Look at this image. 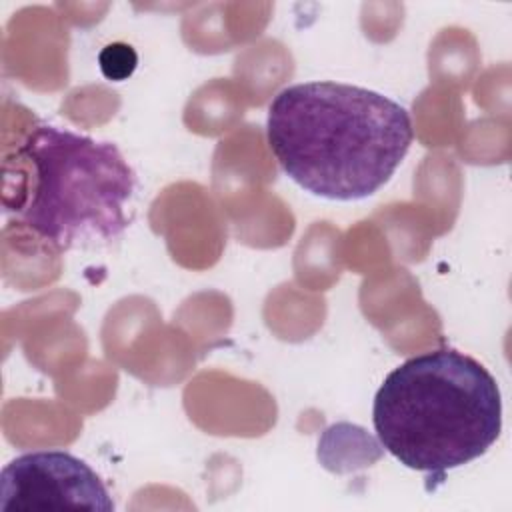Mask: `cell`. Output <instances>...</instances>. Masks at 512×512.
I'll return each instance as SVG.
<instances>
[{
  "mask_svg": "<svg viewBox=\"0 0 512 512\" xmlns=\"http://www.w3.org/2000/svg\"><path fill=\"white\" fill-rule=\"evenodd\" d=\"M268 146L304 190L328 200L378 192L410 150V114L392 98L344 82L314 80L280 90L268 106Z\"/></svg>",
  "mask_w": 512,
  "mask_h": 512,
  "instance_id": "cell-1",
  "label": "cell"
},
{
  "mask_svg": "<svg viewBox=\"0 0 512 512\" xmlns=\"http://www.w3.org/2000/svg\"><path fill=\"white\" fill-rule=\"evenodd\" d=\"M372 422L400 464L442 476L484 456L498 440L502 396L478 360L440 348L408 358L384 378Z\"/></svg>",
  "mask_w": 512,
  "mask_h": 512,
  "instance_id": "cell-2",
  "label": "cell"
},
{
  "mask_svg": "<svg viewBox=\"0 0 512 512\" xmlns=\"http://www.w3.org/2000/svg\"><path fill=\"white\" fill-rule=\"evenodd\" d=\"M6 162L22 176L6 210L54 250L110 242L128 228L136 174L112 142L36 126Z\"/></svg>",
  "mask_w": 512,
  "mask_h": 512,
  "instance_id": "cell-3",
  "label": "cell"
},
{
  "mask_svg": "<svg viewBox=\"0 0 512 512\" xmlns=\"http://www.w3.org/2000/svg\"><path fill=\"white\" fill-rule=\"evenodd\" d=\"M0 510H98L114 502L100 476L64 450H38L10 460L0 476Z\"/></svg>",
  "mask_w": 512,
  "mask_h": 512,
  "instance_id": "cell-4",
  "label": "cell"
},
{
  "mask_svg": "<svg viewBox=\"0 0 512 512\" xmlns=\"http://www.w3.org/2000/svg\"><path fill=\"white\" fill-rule=\"evenodd\" d=\"M138 64V56L130 44L114 42L100 52V70L108 80H126Z\"/></svg>",
  "mask_w": 512,
  "mask_h": 512,
  "instance_id": "cell-5",
  "label": "cell"
}]
</instances>
